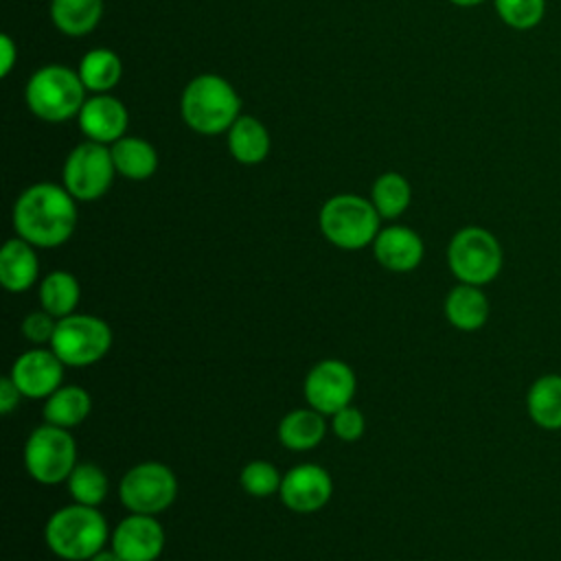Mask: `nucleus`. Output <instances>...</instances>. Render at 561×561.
<instances>
[{"mask_svg":"<svg viewBox=\"0 0 561 561\" xmlns=\"http://www.w3.org/2000/svg\"><path fill=\"white\" fill-rule=\"evenodd\" d=\"M90 410L92 399L81 386H59L50 397L44 399V421L64 430L83 423Z\"/></svg>","mask_w":561,"mask_h":561,"instance_id":"25","label":"nucleus"},{"mask_svg":"<svg viewBox=\"0 0 561 561\" xmlns=\"http://www.w3.org/2000/svg\"><path fill=\"white\" fill-rule=\"evenodd\" d=\"M230 156L245 167L261 164L272 147L267 127L252 114H241L226 131Z\"/></svg>","mask_w":561,"mask_h":561,"instance_id":"20","label":"nucleus"},{"mask_svg":"<svg viewBox=\"0 0 561 561\" xmlns=\"http://www.w3.org/2000/svg\"><path fill=\"white\" fill-rule=\"evenodd\" d=\"M280 502L294 513H316L333 495V480L320 465H296L283 476L278 489Z\"/></svg>","mask_w":561,"mask_h":561,"instance_id":"14","label":"nucleus"},{"mask_svg":"<svg viewBox=\"0 0 561 561\" xmlns=\"http://www.w3.org/2000/svg\"><path fill=\"white\" fill-rule=\"evenodd\" d=\"M20 399H22V392L15 386V381L11 379V375L2 377L0 379V410H2V414H11L13 408L20 403Z\"/></svg>","mask_w":561,"mask_h":561,"instance_id":"33","label":"nucleus"},{"mask_svg":"<svg viewBox=\"0 0 561 561\" xmlns=\"http://www.w3.org/2000/svg\"><path fill=\"white\" fill-rule=\"evenodd\" d=\"M48 346L70 368L92 366L107 355L112 346V329L99 316L70 313L57 322Z\"/></svg>","mask_w":561,"mask_h":561,"instance_id":"8","label":"nucleus"},{"mask_svg":"<svg viewBox=\"0 0 561 561\" xmlns=\"http://www.w3.org/2000/svg\"><path fill=\"white\" fill-rule=\"evenodd\" d=\"M526 414L539 430H561V373H543L528 386Z\"/></svg>","mask_w":561,"mask_h":561,"instance_id":"19","label":"nucleus"},{"mask_svg":"<svg viewBox=\"0 0 561 561\" xmlns=\"http://www.w3.org/2000/svg\"><path fill=\"white\" fill-rule=\"evenodd\" d=\"M110 151H112L116 173L127 180H134V182L149 180L158 169V151L145 138L125 134L114 145H110Z\"/></svg>","mask_w":561,"mask_h":561,"instance_id":"21","label":"nucleus"},{"mask_svg":"<svg viewBox=\"0 0 561 561\" xmlns=\"http://www.w3.org/2000/svg\"><path fill=\"white\" fill-rule=\"evenodd\" d=\"M88 561H123L112 548L107 550V548H103V550H99L94 557H90Z\"/></svg>","mask_w":561,"mask_h":561,"instance_id":"35","label":"nucleus"},{"mask_svg":"<svg viewBox=\"0 0 561 561\" xmlns=\"http://www.w3.org/2000/svg\"><path fill=\"white\" fill-rule=\"evenodd\" d=\"M355 388V373L342 359H322L305 377V399L324 416L351 405Z\"/></svg>","mask_w":561,"mask_h":561,"instance_id":"11","label":"nucleus"},{"mask_svg":"<svg viewBox=\"0 0 561 561\" xmlns=\"http://www.w3.org/2000/svg\"><path fill=\"white\" fill-rule=\"evenodd\" d=\"M410 199H412L410 182L397 171H386L373 182L370 202L377 208L381 219L401 217L408 210Z\"/></svg>","mask_w":561,"mask_h":561,"instance_id":"27","label":"nucleus"},{"mask_svg":"<svg viewBox=\"0 0 561 561\" xmlns=\"http://www.w3.org/2000/svg\"><path fill=\"white\" fill-rule=\"evenodd\" d=\"M320 230L329 243L340 250H362L373 245L381 230V217L368 197L337 193L329 197L318 215Z\"/></svg>","mask_w":561,"mask_h":561,"instance_id":"5","label":"nucleus"},{"mask_svg":"<svg viewBox=\"0 0 561 561\" xmlns=\"http://www.w3.org/2000/svg\"><path fill=\"white\" fill-rule=\"evenodd\" d=\"M110 548L123 561H156L164 548V528L156 515L129 513L112 530Z\"/></svg>","mask_w":561,"mask_h":561,"instance_id":"12","label":"nucleus"},{"mask_svg":"<svg viewBox=\"0 0 561 561\" xmlns=\"http://www.w3.org/2000/svg\"><path fill=\"white\" fill-rule=\"evenodd\" d=\"M447 265L458 283L484 287L504 265L500 239L482 226H465L447 243Z\"/></svg>","mask_w":561,"mask_h":561,"instance_id":"6","label":"nucleus"},{"mask_svg":"<svg viewBox=\"0 0 561 561\" xmlns=\"http://www.w3.org/2000/svg\"><path fill=\"white\" fill-rule=\"evenodd\" d=\"M79 298H81L79 280L66 270H55L46 274L39 283V305L44 311H48L57 320L75 313Z\"/></svg>","mask_w":561,"mask_h":561,"instance_id":"26","label":"nucleus"},{"mask_svg":"<svg viewBox=\"0 0 561 561\" xmlns=\"http://www.w3.org/2000/svg\"><path fill=\"white\" fill-rule=\"evenodd\" d=\"M180 114L195 134L217 136L226 134L241 116V99L228 79L215 72H202L184 85Z\"/></svg>","mask_w":561,"mask_h":561,"instance_id":"2","label":"nucleus"},{"mask_svg":"<svg viewBox=\"0 0 561 561\" xmlns=\"http://www.w3.org/2000/svg\"><path fill=\"white\" fill-rule=\"evenodd\" d=\"M57 318L50 316L48 311L39 309V311H31L24 320H22V335L35 344V346H44L50 344L55 329H57Z\"/></svg>","mask_w":561,"mask_h":561,"instance_id":"31","label":"nucleus"},{"mask_svg":"<svg viewBox=\"0 0 561 561\" xmlns=\"http://www.w3.org/2000/svg\"><path fill=\"white\" fill-rule=\"evenodd\" d=\"M116 175L110 145L94 140L79 142L64 160L61 184L77 202H94L103 197Z\"/></svg>","mask_w":561,"mask_h":561,"instance_id":"9","label":"nucleus"},{"mask_svg":"<svg viewBox=\"0 0 561 561\" xmlns=\"http://www.w3.org/2000/svg\"><path fill=\"white\" fill-rule=\"evenodd\" d=\"M178 497L175 473L156 460L134 465L118 482V500L129 513L158 515Z\"/></svg>","mask_w":561,"mask_h":561,"instance_id":"10","label":"nucleus"},{"mask_svg":"<svg viewBox=\"0 0 561 561\" xmlns=\"http://www.w3.org/2000/svg\"><path fill=\"white\" fill-rule=\"evenodd\" d=\"M373 254L377 263L388 272L403 274L419 267L425 254V245L416 230L392 224L377 232L373 241Z\"/></svg>","mask_w":561,"mask_h":561,"instance_id":"16","label":"nucleus"},{"mask_svg":"<svg viewBox=\"0 0 561 561\" xmlns=\"http://www.w3.org/2000/svg\"><path fill=\"white\" fill-rule=\"evenodd\" d=\"M39 276L35 245L22 237L9 239L0 250V283L11 294L28 291Z\"/></svg>","mask_w":561,"mask_h":561,"instance_id":"17","label":"nucleus"},{"mask_svg":"<svg viewBox=\"0 0 561 561\" xmlns=\"http://www.w3.org/2000/svg\"><path fill=\"white\" fill-rule=\"evenodd\" d=\"M110 535L101 511L79 502L55 511L44 526L48 550L64 561H88L105 548Z\"/></svg>","mask_w":561,"mask_h":561,"instance_id":"3","label":"nucleus"},{"mask_svg":"<svg viewBox=\"0 0 561 561\" xmlns=\"http://www.w3.org/2000/svg\"><path fill=\"white\" fill-rule=\"evenodd\" d=\"M331 427L340 440L353 443L364 434L366 419L355 405H346V408L337 410L335 414H331Z\"/></svg>","mask_w":561,"mask_h":561,"instance_id":"32","label":"nucleus"},{"mask_svg":"<svg viewBox=\"0 0 561 561\" xmlns=\"http://www.w3.org/2000/svg\"><path fill=\"white\" fill-rule=\"evenodd\" d=\"M85 94L88 90L77 70L64 64L37 68L24 85V103L28 112L44 123H66L75 118L88 99Z\"/></svg>","mask_w":561,"mask_h":561,"instance_id":"4","label":"nucleus"},{"mask_svg":"<svg viewBox=\"0 0 561 561\" xmlns=\"http://www.w3.org/2000/svg\"><path fill=\"white\" fill-rule=\"evenodd\" d=\"M239 482H241V489L245 493H250L252 497H267V495L278 493L283 476L278 473V469L272 462L252 460L241 469Z\"/></svg>","mask_w":561,"mask_h":561,"instance_id":"30","label":"nucleus"},{"mask_svg":"<svg viewBox=\"0 0 561 561\" xmlns=\"http://www.w3.org/2000/svg\"><path fill=\"white\" fill-rule=\"evenodd\" d=\"M497 18L513 31H530L546 15V0H493Z\"/></svg>","mask_w":561,"mask_h":561,"instance_id":"29","label":"nucleus"},{"mask_svg":"<svg viewBox=\"0 0 561 561\" xmlns=\"http://www.w3.org/2000/svg\"><path fill=\"white\" fill-rule=\"evenodd\" d=\"M327 432L324 414L313 408L289 410L278 423V440L289 451H309L313 449Z\"/></svg>","mask_w":561,"mask_h":561,"instance_id":"22","label":"nucleus"},{"mask_svg":"<svg viewBox=\"0 0 561 561\" xmlns=\"http://www.w3.org/2000/svg\"><path fill=\"white\" fill-rule=\"evenodd\" d=\"M50 22L68 37H83L96 28L103 15V0H50Z\"/></svg>","mask_w":561,"mask_h":561,"instance_id":"24","label":"nucleus"},{"mask_svg":"<svg viewBox=\"0 0 561 561\" xmlns=\"http://www.w3.org/2000/svg\"><path fill=\"white\" fill-rule=\"evenodd\" d=\"M491 313L489 298L482 287L458 283L445 296V318L447 322L465 333L480 331Z\"/></svg>","mask_w":561,"mask_h":561,"instance_id":"18","label":"nucleus"},{"mask_svg":"<svg viewBox=\"0 0 561 561\" xmlns=\"http://www.w3.org/2000/svg\"><path fill=\"white\" fill-rule=\"evenodd\" d=\"M77 123L85 140L101 145H114L125 136L129 125L127 107L114 94H92L85 99L77 114Z\"/></svg>","mask_w":561,"mask_h":561,"instance_id":"15","label":"nucleus"},{"mask_svg":"<svg viewBox=\"0 0 561 561\" xmlns=\"http://www.w3.org/2000/svg\"><path fill=\"white\" fill-rule=\"evenodd\" d=\"M66 364L48 346H35L24 351L11 366V379L26 399H46L50 397L64 379Z\"/></svg>","mask_w":561,"mask_h":561,"instance_id":"13","label":"nucleus"},{"mask_svg":"<svg viewBox=\"0 0 561 561\" xmlns=\"http://www.w3.org/2000/svg\"><path fill=\"white\" fill-rule=\"evenodd\" d=\"M66 484H68V493L72 495V500L79 504H85V506L99 508V504L107 495V476L94 462H77L68 476Z\"/></svg>","mask_w":561,"mask_h":561,"instance_id":"28","label":"nucleus"},{"mask_svg":"<svg viewBox=\"0 0 561 561\" xmlns=\"http://www.w3.org/2000/svg\"><path fill=\"white\" fill-rule=\"evenodd\" d=\"M0 53H2V70H0V75L7 77L11 72L15 59H18V46L13 44V39L7 33L0 37Z\"/></svg>","mask_w":561,"mask_h":561,"instance_id":"34","label":"nucleus"},{"mask_svg":"<svg viewBox=\"0 0 561 561\" xmlns=\"http://www.w3.org/2000/svg\"><path fill=\"white\" fill-rule=\"evenodd\" d=\"M77 465V443L72 434L53 423L35 427L24 443V467L39 484L66 482Z\"/></svg>","mask_w":561,"mask_h":561,"instance_id":"7","label":"nucleus"},{"mask_svg":"<svg viewBox=\"0 0 561 561\" xmlns=\"http://www.w3.org/2000/svg\"><path fill=\"white\" fill-rule=\"evenodd\" d=\"M13 230L35 248H57L77 228V199L64 184L37 182L24 188L13 204Z\"/></svg>","mask_w":561,"mask_h":561,"instance_id":"1","label":"nucleus"},{"mask_svg":"<svg viewBox=\"0 0 561 561\" xmlns=\"http://www.w3.org/2000/svg\"><path fill=\"white\" fill-rule=\"evenodd\" d=\"M77 75L90 94H107L123 77V61L112 48H92L81 57Z\"/></svg>","mask_w":561,"mask_h":561,"instance_id":"23","label":"nucleus"},{"mask_svg":"<svg viewBox=\"0 0 561 561\" xmlns=\"http://www.w3.org/2000/svg\"><path fill=\"white\" fill-rule=\"evenodd\" d=\"M449 2L456 4V7H462V9H471V7H478V4H482L486 0H449Z\"/></svg>","mask_w":561,"mask_h":561,"instance_id":"36","label":"nucleus"}]
</instances>
